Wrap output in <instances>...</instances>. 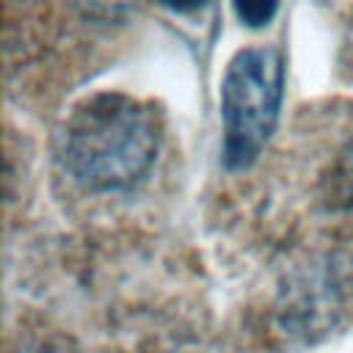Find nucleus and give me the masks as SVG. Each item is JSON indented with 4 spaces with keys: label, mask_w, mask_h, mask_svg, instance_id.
Masks as SVG:
<instances>
[{
    "label": "nucleus",
    "mask_w": 353,
    "mask_h": 353,
    "mask_svg": "<svg viewBox=\"0 0 353 353\" xmlns=\"http://www.w3.org/2000/svg\"><path fill=\"white\" fill-rule=\"evenodd\" d=\"M157 146V113L127 94L88 97L63 127L66 168L94 190H124L141 182Z\"/></svg>",
    "instance_id": "obj_1"
},
{
    "label": "nucleus",
    "mask_w": 353,
    "mask_h": 353,
    "mask_svg": "<svg viewBox=\"0 0 353 353\" xmlns=\"http://www.w3.org/2000/svg\"><path fill=\"white\" fill-rule=\"evenodd\" d=\"M284 94V63L276 50H240L221 83V121H223V163L226 168H245L256 160L279 121Z\"/></svg>",
    "instance_id": "obj_2"
},
{
    "label": "nucleus",
    "mask_w": 353,
    "mask_h": 353,
    "mask_svg": "<svg viewBox=\"0 0 353 353\" xmlns=\"http://www.w3.org/2000/svg\"><path fill=\"white\" fill-rule=\"evenodd\" d=\"M323 201L331 210H353V141L334 157L320 182Z\"/></svg>",
    "instance_id": "obj_3"
},
{
    "label": "nucleus",
    "mask_w": 353,
    "mask_h": 353,
    "mask_svg": "<svg viewBox=\"0 0 353 353\" xmlns=\"http://www.w3.org/2000/svg\"><path fill=\"white\" fill-rule=\"evenodd\" d=\"M77 6V11L88 19L97 22H116L121 17H127L138 0H72Z\"/></svg>",
    "instance_id": "obj_4"
},
{
    "label": "nucleus",
    "mask_w": 353,
    "mask_h": 353,
    "mask_svg": "<svg viewBox=\"0 0 353 353\" xmlns=\"http://www.w3.org/2000/svg\"><path fill=\"white\" fill-rule=\"evenodd\" d=\"M232 3H234V14L248 28H265L279 11V0H232Z\"/></svg>",
    "instance_id": "obj_5"
},
{
    "label": "nucleus",
    "mask_w": 353,
    "mask_h": 353,
    "mask_svg": "<svg viewBox=\"0 0 353 353\" xmlns=\"http://www.w3.org/2000/svg\"><path fill=\"white\" fill-rule=\"evenodd\" d=\"M171 11H179V14H188V11H196V8H201L207 0H163Z\"/></svg>",
    "instance_id": "obj_6"
}]
</instances>
